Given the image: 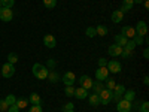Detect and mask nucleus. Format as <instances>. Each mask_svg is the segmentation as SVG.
Listing matches in <instances>:
<instances>
[{
	"instance_id": "34",
	"label": "nucleus",
	"mask_w": 149,
	"mask_h": 112,
	"mask_svg": "<svg viewBox=\"0 0 149 112\" xmlns=\"http://www.w3.org/2000/svg\"><path fill=\"white\" fill-rule=\"evenodd\" d=\"M131 55H133V51H128V49H124V48H122V52H121V57H122V58L127 60V58H130Z\"/></svg>"
},
{
	"instance_id": "21",
	"label": "nucleus",
	"mask_w": 149,
	"mask_h": 112,
	"mask_svg": "<svg viewBox=\"0 0 149 112\" xmlns=\"http://www.w3.org/2000/svg\"><path fill=\"white\" fill-rule=\"evenodd\" d=\"M91 88L94 90V93H95V94H98L100 91H103L104 85H103V82H102V81H95V82H93V87H91Z\"/></svg>"
},
{
	"instance_id": "36",
	"label": "nucleus",
	"mask_w": 149,
	"mask_h": 112,
	"mask_svg": "<svg viewBox=\"0 0 149 112\" xmlns=\"http://www.w3.org/2000/svg\"><path fill=\"white\" fill-rule=\"evenodd\" d=\"M29 112H43V109H42V106L40 105H33L31 108H30V111Z\"/></svg>"
},
{
	"instance_id": "12",
	"label": "nucleus",
	"mask_w": 149,
	"mask_h": 112,
	"mask_svg": "<svg viewBox=\"0 0 149 112\" xmlns=\"http://www.w3.org/2000/svg\"><path fill=\"white\" fill-rule=\"evenodd\" d=\"M43 43H45L46 48H54V46L57 45V39H55L52 34H46V36L43 37Z\"/></svg>"
},
{
	"instance_id": "13",
	"label": "nucleus",
	"mask_w": 149,
	"mask_h": 112,
	"mask_svg": "<svg viewBox=\"0 0 149 112\" xmlns=\"http://www.w3.org/2000/svg\"><path fill=\"white\" fill-rule=\"evenodd\" d=\"M88 90H85V88H82V87H79V88H74V97L76 99H79V100H82V99H86L88 97Z\"/></svg>"
},
{
	"instance_id": "3",
	"label": "nucleus",
	"mask_w": 149,
	"mask_h": 112,
	"mask_svg": "<svg viewBox=\"0 0 149 112\" xmlns=\"http://www.w3.org/2000/svg\"><path fill=\"white\" fill-rule=\"evenodd\" d=\"M12 18H14V14H12V9L10 8H0V20L5 21V22H9Z\"/></svg>"
},
{
	"instance_id": "16",
	"label": "nucleus",
	"mask_w": 149,
	"mask_h": 112,
	"mask_svg": "<svg viewBox=\"0 0 149 112\" xmlns=\"http://www.w3.org/2000/svg\"><path fill=\"white\" fill-rule=\"evenodd\" d=\"M133 0H122V5H121V12H122V14H127V12L133 8Z\"/></svg>"
},
{
	"instance_id": "26",
	"label": "nucleus",
	"mask_w": 149,
	"mask_h": 112,
	"mask_svg": "<svg viewBox=\"0 0 149 112\" xmlns=\"http://www.w3.org/2000/svg\"><path fill=\"white\" fill-rule=\"evenodd\" d=\"M17 61H18V55H17L15 52H9V55H8V63L15 64Z\"/></svg>"
},
{
	"instance_id": "8",
	"label": "nucleus",
	"mask_w": 149,
	"mask_h": 112,
	"mask_svg": "<svg viewBox=\"0 0 149 112\" xmlns=\"http://www.w3.org/2000/svg\"><path fill=\"white\" fill-rule=\"evenodd\" d=\"M79 84H81L82 88H85V90H90L91 87H93V79L88 76V75H82L81 79H79Z\"/></svg>"
},
{
	"instance_id": "42",
	"label": "nucleus",
	"mask_w": 149,
	"mask_h": 112,
	"mask_svg": "<svg viewBox=\"0 0 149 112\" xmlns=\"http://www.w3.org/2000/svg\"><path fill=\"white\" fill-rule=\"evenodd\" d=\"M55 66H57V63H55L54 60H48V67H49V69H54Z\"/></svg>"
},
{
	"instance_id": "18",
	"label": "nucleus",
	"mask_w": 149,
	"mask_h": 112,
	"mask_svg": "<svg viewBox=\"0 0 149 112\" xmlns=\"http://www.w3.org/2000/svg\"><path fill=\"white\" fill-rule=\"evenodd\" d=\"M29 103H31V105H40L42 103V99H40V96L37 94V93H31V96L29 99Z\"/></svg>"
},
{
	"instance_id": "1",
	"label": "nucleus",
	"mask_w": 149,
	"mask_h": 112,
	"mask_svg": "<svg viewBox=\"0 0 149 112\" xmlns=\"http://www.w3.org/2000/svg\"><path fill=\"white\" fill-rule=\"evenodd\" d=\"M48 73H49V70H48L46 66H43L40 63L33 64V75H34L37 79H46L48 78Z\"/></svg>"
},
{
	"instance_id": "22",
	"label": "nucleus",
	"mask_w": 149,
	"mask_h": 112,
	"mask_svg": "<svg viewBox=\"0 0 149 112\" xmlns=\"http://www.w3.org/2000/svg\"><path fill=\"white\" fill-rule=\"evenodd\" d=\"M124 97V100H128V102H133L134 99H136V93L133 91V90H128V91H124V94H122Z\"/></svg>"
},
{
	"instance_id": "48",
	"label": "nucleus",
	"mask_w": 149,
	"mask_h": 112,
	"mask_svg": "<svg viewBox=\"0 0 149 112\" xmlns=\"http://www.w3.org/2000/svg\"><path fill=\"white\" fill-rule=\"evenodd\" d=\"M0 8H2V2H0Z\"/></svg>"
},
{
	"instance_id": "19",
	"label": "nucleus",
	"mask_w": 149,
	"mask_h": 112,
	"mask_svg": "<svg viewBox=\"0 0 149 112\" xmlns=\"http://www.w3.org/2000/svg\"><path fill=\"white\" fill-rule=\"evenodd\" d=\"M49 82H52V84H55V82H58L60 81V75L55 72V70H51L48 73V78H46Z\"/></svg>"
},
{
	"instance_id": "40",
	"label": "nucleus",
	"mask_w": 149,
	"mask_h": 112,
	"mask_svg": "<svg viewBox=\"0 0 149 112\" xmlns=\"http://www.w3.org/2000/svg\"><path fill=\"white\" fill-rule=\"evenodd\" d=\"M8 111H9V112H19V108H18L17 105H10V106L8 108Z\"/></svg>"
},
{
	"instance_id": "27",
	"label": "nucleus",
	"mask_w": 149,
	"mask_h": 112,
	"mask_svg": "<svg viewBox=\"0 0 149 112\" xmlns=\"http://www.w3.org/2000/svg\"><path fill=\"white\" fill-rule=\"evenodd\" d=\"M104 81H106V88H107V90H110V91H112V90L115 88V85H116V84H115V81L112 79V78H106Z\"/></svg>"
},
{
	"instance_id": "32",
	"label": "nucleus",
	"mask_w": 149,
	"mask_h": 112,
	"mask_svg": "<svg viewBox=\"0 0 149 112\" xmlns=\"http://www.w3.org/2000/svg\"><path fill=\"white\" fill-rule=\"evenodd\" d=\"M2 2V6L3 8H10L12 9V6H14V3H15V0H0Z\"/></svg>"
},
{
	"instance_id": "44",
	"label": "nucleus",
	"mask_w": 149,
	"mask_h": 112,
	"mask_svg": "<svg viewBox=\"0 0 149 112\" xmlns=\"http://www.w3.org/2000/svg\"><path fill=\"white\" fill-rule=\"evenodd\" d=\"M143 84H145V85H148V84H149V78H148V76H145V78H143Z\"/></svg>"
},
{
	"instance_id": "45",
	"label": "nucleus",
	"mask_w": 149,
	"mask_h": 112,
	"mask_svg": "<svg viewBox=\"0 0 149 112\" xmlns=\"http://www.w3.org/2000/svg\"><path fill=\"white\" fill-rule=\"evenodd\" d=\"M143 5H145L146 9H149V0H145V3H143Z\"/></svg>"
},
{
	"instance_id": "24",
	"label": "nucleus",
	"mask_w": 149,
	"mask_h": 112,
	"mask_svg": "<svg viewBox=\"0 0 149 112\" xmlns=\"http://www.w3.org/2000/svg\"><path fill=\"white\" fill-rule=\"evenodd\" d=\"M95 33H97L98 36H106V34H107V27L103 26V24H100V26L95 27Z\"/></svg>"
},
{
	"instance_id": "29",
	"label": "nucleus",
	"mask_w": 149,
	"mask_h": 112,
	"mask_svg": "<svg viewBox=\"0 0 149 112\" xmlns=\"http://www.w3.org/2000/svg\"><path fill=\"white\" fill-rule=\"evenodd\" d=\"M43 5L48 8V9H54L57 6V0H43Z\"/></svg>"
},
{
	"instance_id": "43",
	"label": "nucleus",
	"mask_w": 149,
	"mask_h": 112,
	"mask_svg": "<svg viewBox=\"0 0 149 112\" xmlns=\"http://www.w3.org/2000/svg\"><path fill=\"white\" fill-rule=\"evenodd\" d=\"M143 57H145V58H149V49H148V48L143 51Z\"/></svg>"
},
{
	"instance_id": "6",
	"label": "nucleus",
	"mask_w": 149,
	"mask_h": 112,
	"mask_svg": "<svg viewBox=\"0 0 149 112\" xmlns=\"http://www.w3.org/2000/svg\"><path fill=\"white\" fill-rule=\"evenodd\" d=\"M106 67H107V70H109L110 73H119V72L122 70V69H121V63H119V61H116V60L107 61Z\"/></svg>"
},
{
	"instance_id": "28",
	"label": "nucleus",
	"mask_w": 149,
	"mask_h": 112,
	"mask_svg": "<svg viewBox=\"0 0 149 112\" xmlns=\"http://www.w3.org/2000/svg\"><path fill=\"white\" fill-rule=\"evenodd\" d=\"M5 102L8 103V106H10V105H15V102H17V97H15L14 94H9V96H6Z\"/></svg>"
},
{
	"instance_id": "10",
	"label": "nucleus",
	"mask_w": 149,
	"mask_h": 112,
	"mask_svg": "<svg viewBox=\"0 0 149 112\" xmlns=\"http://www.w3.org/2000/svg\"><path fill=\"white\" fill-rule=\"evenodd\" d=\"M134 30H136V34H137V36H146V33H148L146 22H145V21H139Z\"/></svg>"
},
{
	"instance_id": "9",
	"label": "nucleus",
	"mask_w": 149,
	"mask_h": 112,
	"mask_svg": "<svg viewBox=\"0 0 149 112\" xmlns=\"http://www.w3.org/2000/svg\"><path fill=\"white\" fill-rule=\"evenodd\" d=\"M61 81L66 84V87H67V85H73L74 82H76V76H74L73 72H66V73L63 75V79H61Z\"/></svg>"
},
{
	"instance_id": "47",
	"label": "nucleus",
	"mask_w": 149,
	"mask_h": 112,
	"mask_svg": "<svg viewBox=\"0 0 149 112\" xmlns=\"http://www.w3.org/2000/svg\"><path fill=\"white\" fill-rule=\"evenodd\" d=\"M67 112H74V111H67Z\"/></svg>"
},
{
	"instance_id": "5",
	"label": "nucleus",
	"mask_w": 149,
	"mask_h": 112,
	"mask_svg": "<svg viewBox=\"0 0 149 112\" xmlns=\"http://www.w3.org/2000/svg\"><path fill=\"white\" fill-rule=\"evenodd\" d=\"M131 108H133L131 102L124 100V99H121V100L116 103V109H118V112H130Z\"/></svg>"
},
{
	"instance_id": "25",
	"label": "nucleus",
	"mask_w": 149,
	"mask_h": 112,
	"mask_svg": "<svg viewBox=\"0 0 149 112\" xmlns=\"http://www.w3.org/2000/svg\"><path fill=\"white\" fill-rule=\"evenodd\" d=\"M124 91H125V87H124L122 84L115 85V88L112 90V93H113V94H118V96H122V94H124Z\"/></svg>"
},
{
	"instance_id": "4",
	"label": "nucleus",
	"mask_w": 149,
	"mask_h": 112,
	"mask_svg": "<svg viewBox=\"0 0 149 112\" xmlns=\"http://www.w3.org/2000/svg\"><path fill=\"white\" fill-rule=\"evenodd\" d=\"M0 73H2L5 78H10L12 75L15 73V66H14V64H10V63H5L3 67L0 69Z\"/></svg>"
},
{
	"instance_id": "7",
	"label": "nucleus",
	"mask_w": 149,
	"mask_h": 112,
	"mask_svg": "<svg viewBox=\"0 0 149 112\" xmlns=\"http://www.w3.org/2000/svg\"><path fill=\"white\" fill-rule=\"evenodd\" d=\"M95 78H97V81H104L106 78H109V70H107V67H98L97 70H95Z\"/></svg>"
},
{
	"instance_id": "20",
	"label": "nucleus",
	"mask_w": 149,
	"mask_h": 112,
	"mask_svg": "<svg viewBox=\"0 0 149 112\" xmlns=\"http://www.w3.org/2000/svg\"><path fill=\"white\" fill-rule=\"evenodd\" d=\"M122 18H124V14L118 9V10H115L113 14H112V21H113L115 24H118V22H121L122 21Z\"/></svg>"
},
{
	"instance_id": "41",
	"label": "nucleus",
	"mask_w": 149,
	"mask_h": 112,
	"mask_svg": "<svg viewBox=\"0 0 149 112\" xmlns=\"http://www.w3.org/2000/svg\"><path fill=\"white\" fill-rule=\"evenodd\" d=\"M63 109H64V112H67V111H73V103H70V102H69V103H66Z\"/></svg>"
},
{
	"instance_id": "23",
	"label": "nucleus",
	"mask_w": 149,
	"mask_h": 112,
	"mask_svg": "<svg viewBox=\"0 0 149 112\" xmlns=\"http://www.w3.org/2000/svg\"><path fill=\"white\" fill-rule=\"evenodd\" d=\"M15 105H17V106H18L19 109H24V108H27V106H29V99H26V97H22V99H17Z\"/></svg>"
},
{
	"instance_id": "30",
	"label": "nucleus",
	"mask_w": 149,
	"mask_h": 112,
	"mask_svg": "<svg viewBox=\"0 0 149 112\" xmlns=\"http://www.w3.org/2000/svg\"><path fill=\"white\" fill-rule=\"evenodd\" d=\"M64 94H66L67 97H73V94H74L73 85H67V87H66V88H64Z\"/></svg>"
},
{
	"instance_id": "33",
	"label": "nucleus",
	"mask_w": 149,
	"mask_h": 112,
	"mask_svg": "<svg viewBox=\"0 0 149 112\" xmlns=\"http://www.w3.org/2000/svg\"><path fill=\"white\" fill-rule=\"evenodd\" d=\"M85 34L88 36V37H94V36H97V33H95V27H88L85 30Z\"/></svg>"
},
{
	"instance_id": "35",
	"label": "nucleus",
	"mask_w": 149,
	"mask_h": 112,
	"mask_svg": "<svg viewBox=\"0 0 149 112\" xmlns=\"http://www.w3.org/2000/svg\"><path fill=\"white\" fill-rule=\"evenodd\" d=\"M133 41H134V43H136V45H142V43L145 42L143 36H137V34H136V36L133 37Z\"/></svg>"
},
{
	"instance_id": "11",
	"label": "nucleus",
	"mask_w": 149,
	"mask_h": 112,
	"mask_svg": "<svg viewBox=\"0 0 149 112\" xmlns=\"http://www.w3.org/2000/svg\"><path fill=\"white\" fill-rule=\"evenodd\" d=\"M121 34H124L127 39H130V37H134V36H136V30H134V27L124 26V27L121 29Z\"/></svg>"
},
{
	"instance_id": "39",
	"label": "nucleus",
	"mask_w": 149,
	"mask_h": 112,
	"mask_svg": "<svg viewBox=\"0 0 149 112\" xmlns=\"http://www.w3.org/2000/svg\"><path fill=\"white\" fill-rule=\"evenodd\" d=\"M106 64H107L106 58H100V60H98V67H106Z\"/></svg>"
},
{
	"instance_id": "37",
	"label": "nucleus",
	"mask_w": 149,
	"mask_h": 112,
	"mask_svg": "<svg viewBox=\"0 0 149 112\" xmlns=\"http://www.w3.org/2000/svg\"><path fill=\"white\" fill-rule=\"evenodd\" d=\"M139 109H140V112H149V103L148 102H143L142 106H139Z\"/></svg>"
},
{
	"instance_id": "17",
	"label": "nucleus",
	"mask_w": 149,
	"mask_h": 112,
	"mask_svg": "<svg viewBox=\"0 0 149 112\" xmlns=\"http://www.w3.org/2000/svg\"><path fill=\"white\" fill-rule=\"evenodd\" d=\"M88 100H90L91 106H98V105H100V97H98V94H95V93L88 94Z\"/></svg>"
},
{
	"instance_id": "2",
	"label": "nucleus",
	"mask_w": 149,
	"mask_h": 112,
	"mask_svg": "<svg viewBox=\"0 0 149 112\" xmlns=\"http://www.w3.org/2000/svg\"><path fill=\"white\" fill-rule=\"evenodd\" d=\"M112 96H113V93H112L110 90L103 88V91L98 93V97H100V105H107L112 100Z\"/></svg>"
},
{
	"instance_id": "38",
	"label": "nucleus",
	"mask_w": 149,
	"mask_h": 112,
	"mask_svg": "<svg viewBox=\"0 0 149 112\" xmlns=\"http://www.w3.org/2000/svg\"><path fill=\"white\" fill-rule=\"evenodd\" d=\"M8 103L5 102V100H0V112H6L8 111Z\"/></svg>"
},
{
	"instance_id": "15",
	"label": "nucleus",
	"mask_w": 149,
	"mask_h": 112,
	"mask_svg": "<svg viewBox=\"0 0 149 112\" xmlns=\"http://www.w3.org/2000/svg\"><path fill=\"white\" fill-rule=\"evenodd\" d=\"M127 42H128V39H127V37L124 36V34H121V33H119V34H116V36H115V45H118V46L124 48Z\"/></svg>"
},
{
	"instance_id": "14",
	"label": "nucleus",
	"mask_w": 149,
	"mask_h": 112,
	"mask_svg": "<svg viewBox=\"0 0 149 112\" xmlns=\"http://www.w3.org/2000/svg\"><path fill=\"white\" fill-rule=\"evenodd\" d=\"M107 52H109L110 57H119L121 52H122V48L118 46V45H110L109 49H107Z\"/></svg>"
},
{
	"instance_id": "46",
	"label": "nucleus",
	"mask_w": 149,
	"mask_h": 112,
	"mask_svg": "<svg viewBox=\"0 0 149 112\" xmlns=\"http://www.w3.org/2000/svg\"><path fill=\"white\" fill-rule=\"evenodd\" d=\"M143 2V0H133V3H136V5H140Z\"/></svg>"
},
{
	"instance_id": "31",
	"label": "nucleus",
	"mask_w": 149,
	"mask_h": 112,
	"mask_svg": "<svg viewBox=\"0 0 149 112\" xmlns=\"http://www.w3.org/2000/svg\"><path fill=\"white\" fill-rule=\"evenodd\" d=\"M134 48H136V43H134V41L131 39H128V42L125 43V46H124V49H128V51H134Z\"/></svg>"
}]
</instances>
